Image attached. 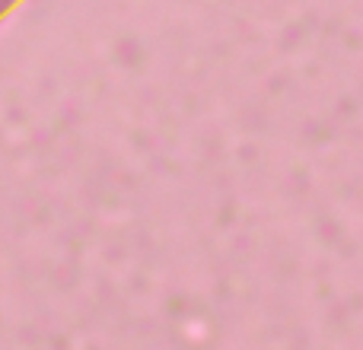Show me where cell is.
I'll return each mask as SVG.
<instances>
[{"mask_svg":"<svg viewBox=\"0 0 363 350\" xmlns=\"http://www.w3.org/2000/svg\"><path fill=\"white\" fill-rule=\"evenodd\" d=\"M13 4H16V0H0V19H4L6 13L13 10Z\"/></svg>","mask_w":363,"mask_h":350,"instance_id":"1","label":"cell"}]
</instances>
